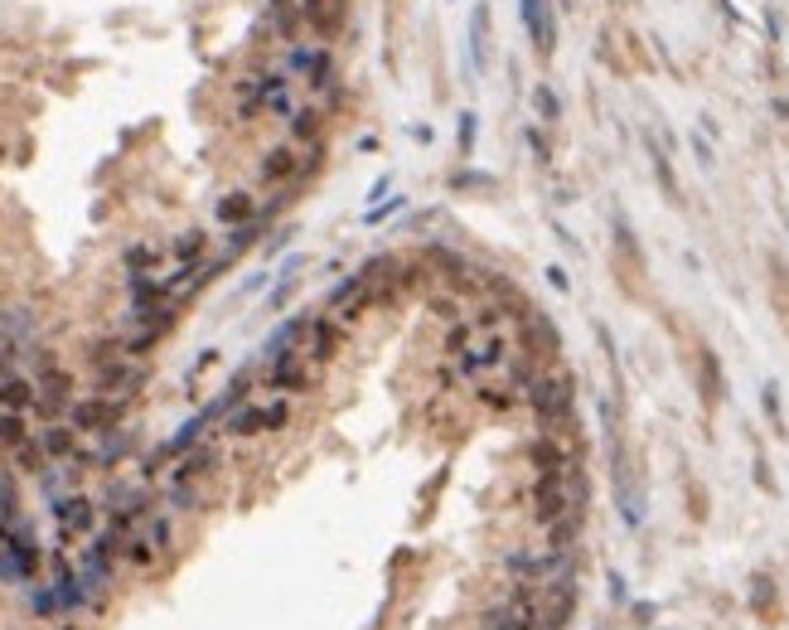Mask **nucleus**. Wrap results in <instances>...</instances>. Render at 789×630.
<instances>
[{
  "label": "nucleus",
  "instance_id": "1",
  "mask_svg": "<svg viewBox=\"0 0 789 630\" xmlns=\"http://www.w3.org/2000/svg\"><path fill=\"white\" fill-rule=\"evenodd\" d=\"M295 111V78H286L281 68H262L237 82V117L257 121V117H281L286 121Z\"/></svg>",
  "mask_w": 789,
  "mask_h": 630
},
{
  "label": "nucleus",
  "instance_id": "2",
  "mask_svg": "<svg viewBox=\"0 0 789 630\" xmlns=\"http://www.w3.org/2000/svg\"><path fill=\"white\" fill-rule=\"evenodd\" d=\"M524 398H528V408L538 412L543 431H557V437H562V431L572 427V398H576L572 373H533Z\"/></svg>",
  "mask_w": 789,
  "mask_h": 630
},
{
  "label": "nucleus",
  "instance_id": "3",
  "mask_svg": "<svg viewBox=\"0 0 789 630\" xmlns=\"http://www.w3.org/2000/svg\"><path fill=\"white\" fill-rule=\"evenodd\" d=\"M262 378H266V388H272V393L291 398V393H305V388H315L320 378H325V369H320V363H310L301 349H281V354L262 359Z\"/></svg>",
  "mask_w": 789,
  "mask_h": 630
},
{
  "label": "nucleus",
  "instance_id": "4",
  "mask_svg": "<svg viewBox=\"0 0 789 630\" xmlns=\"http://www.w3.org/2000/svg\"><path fill=\"white\" fill-rule=\"evenodd\" d=\"M504 359H509V334H504V330H480V334H470V344H465V349H456L450 373H456V378H489L495 369H504Z\"/></svg>",
  "mask_w": 789,
  "mask_h": 630
},
{
  "label": "nucleus",
  "instance_id": "5",
  "mask_svg": "<svg viewBox=\"0 0 789 630\" xmlns=\"http://www.w3.org/2000/svg\"><path fill=\"white\" fill-rule=\"evenodd\" d=\"M291 422V398H266V402H237V408L223 417V431L228 437H257V431H281Z\"/></svg>",
  "mask_w": 789,
  "mask_h": 630
},
{
  "label": "nucleus",
  "instance_id": "6",
  "mask_svg": "<svg viewBox=\"0 0 789 630\" xmlns=\"http://www.w3.org/2000/svg\"><path fill=\"white\" fill-rule=\"evenodd\" d=\"M538 615H543V592L533 582H518V592L504 601V606L489 611L485 630H533V625H538Z\"/></svg>",
  "mask_w": 789,
  "mask_h": 630
},
{
  "label": "nucleus",
  "instance_id": "7",
  "mask_svg": "<svg viewBox=\"0 0 789 630\" xmlns=\"http://www.w3.org/2000/svg\"><path fill=\"white\" fill-rule=\"evenodd\" d=\"M140 383H146V369H140V359H131V354L111 359V363H97V393L121 402V408L136 398Z\"/></svg>",
  "mask_w": 789,
  "mask_h": 630
},
{
  "label": "nucleus",
  "instance_id": "8",
  "mask_svg": "<svg viewBox=\"0 0 789 630\" xmlns=\"http://www.w3.org/2000/svg\"><path fill=\"white\" fill-rule=\"evenodd\" d=\"M53 524H59V538H92L97 534V499L88 495H53Z\"/></svg>",
  "mask_w": 789,
  "mask_h": 630
},
{
  "label": "nucleus",
  "instance_id": "9",
  "mask_svg": "<svg viewBox=\"0 0 789 630\" xmlns=\"http://www.w3.org/2000/svg\"><path fill=\"white\" fill-rule=\"evenodd\" d=\"M68 422H73V431H92V437H102V431H111L121 422V402L92 393V398H82V402L68 408Z\"/></svg>",
  "mask_w": 789,
  "mask_h": 630
},
{
  "label": "nucleus",
  "instance_id": "10",
  "mask_svg": "<svg viewBox=\"0 0 789 630\" xmlns=\"http://www.w3.org/2000/svg\"><path fill=\"white\" fill-rule=\"evenodd\" d=\"M310 5L315 0H266V24L286 39H305L310 34Z\"/></svg>",
  "mask_w": 789,
  "mask_h": 630
},
{
  "label": "nucleus",
  "instance_id": "11",
  "mask_svg": "<svg viewBox=\"0 0 789 630\" xmlns=\"http://www.w3.org/2000/svg\"><path fill=\"white\" fill-rule=\"evenodd\" d=\"M334 344H340V325H334V315L325 311V315H310V325H305V334H301V344H295V349H301L310 363L325 369V363L334 359Z\"/></svg>",
  "mask_w": 789,
  "mask_h": 630
},
{
  "label": "nucleus",
  "instance_id": "12",
  "mask_svg": "<svg viewBox=\"0 0 789 630\" xmlns=\"http://www.w3.org/2000/svg\"><path fill=\"white\" fill-rule=\"evenodd\" d=\"M34 402L44 412H68L73 408V378H68L59 363H44V373L34 378Z\"/></svg>",
  "mask_w": 789,
  "mask_h": 630
},
{
  "label": "nucleus",
  "instance_id": "13",
  "mask_svg": "<svg viewBox=\"0 0 789 630\" xmlns=\"http://www.w3.org/2000/svg\"><path fill=\"white\" fill-rule=\"evenodd\" d=\"M518 15H524L528 34H533V49H538L543 59H553V49H557V24H553V15H547V0H518Z\"/></svg>",
  "mask_w": 789,
  "mask_h": 630
},
{
  "label": "nucleus",
  "instance_id": "14",
  "mask_svg": "<svg viewBox=\"0 0 789 630\" xmlns=\"http://www.w3.org/2000/svg\"><path fill=\"white\" fill-rule=\"evenodd\" d=\"M295 170H301V146H272L257 165V185H286V179H295Z\"/></svg>",
  "mask_w": 789,
  "mask_h": 630
},
{
  "label": "nucleus",
  "instance_id": "15",
  "mask_svg": "<svg viewBox=\"0 0 789 630\" xmlns=\"http://www.w3.org/2000/svg\"><path fill=\"white\" fill-rule=\"evenodd\" d=\"M325 53H330V44H315V39H291L286 53H281V73L305 82V78L320 68V59H325Z\"/></svg>",
  "mask_w": 789,
  "mask_h": 630
},
{
  "label": "nucleus",
  "instance_id": "16",
  "mask_svg": "<svg viewBox=\"0 0 789 630\" xmlns=\"http://www.w3.org/2000/svg\"><path fill=\"white\" fill-rule=\"evenodd\" d=\"M344 20H349V0H315L310 5V34H320V39L340 34Z\"/></svg>",
  "mask_w": 789,
  "mask_h": 630
},
{
  "label": "nucleus",
  "instance_id": "17",
  "mask_svg": "<svg viewBox=\"0 0 789 630\" xmlns=\"http://www.w3.org/2000/svg\"><path fill=\"white\" fill-rule=\"evenodd\" d=\"M214 214H218V223H228V228H237V223L257 218V194H247V189H233V194H223Z\"/></svg>",
  "mask_w": 789,
  "mask_h": 630
},
{
  "label": "nucleus",
  "instance_id": "18",
  "mask_svg": "<svg viewBox=\"0 0 789 630\" xmlns=\"http://www.w3.org/2000/svg\"><path fill=\"white\" fill-rule=\"evenodd\" d=\"M286 126H291V136H295V146H315L320 141V107H295L291 117H286Z\"/></svg>",
  "mask_w": 789,
  "mask_h": 630
},
{
  "label": "nucleus",
  "instance_id": "19",
  "mask_svg": "<svg viewBox=\"0 0 789 630\" xmlns=\"http://www.w3.org/2000/svg\"><path fill=\"white\" fill-rule=\"evenodd\" d=\"M204 247H208V233L204 228H185L165 252H170V262H199Z\"/></svg>",
  "mask_w": 789,
  "mask_h": 630
},
{
  "label": "nucleus",
  "instance_id": "20",
  "mask_svg": "<svg viewBox=\"0 0 789 630\" xmlns=\"http://www.w3.org/2000/svg\"><path fill=\"white\" fill-rule=\"evenodd\" d=\"M305 82H310V92H315V97H330V92H334V82H340V68H334V49L325 53V59H320V68H315V73H310Z\"/></svg>",
  "mask_w": 789,
  "mask_h": 630
},
{
  "label": "nucleus",
  "instance_id": "21",
  "mask_svg": "<svg viewBox=\"0 0 789 630\" xmlns=\"http://www.w3.org/2000/svg\"><path fill=\"white\" fill-rule=\"evenodd\" d=\"M485 24H489V10L475 5V15H470V63L475 68H485Z\"/></svg>",
  "mask_w": 789,
  "mask_h": 630
},
{
  "label": "nucleus",
  "instance_id": "22",
  "mask_svg": "<svg viewBox=\"0 0 789 630\" xmlns=\"http://www.w3.org/2000/svg\"><path fill=\"white\" fill-rule=\"evenodd\" d=\"M533 107H538L543 121H557V117H562V102H557V92L547 88V82H538V88H533Z\"/></svg>",
  "mask_w": 789,
  "mask_h": 630
},
{
  "label": "nucleus",
  "instance_id": "23",
  "mask_svg": "<svg viewBox=\"0 0 789 630\" xmlns=\"http://www.w3.org/2000/svg\"><path fill=\"white\" fill-rule=\"evenodd\" d=\"M475 150V111H465L460 117V156H470Z\"/></svg>",
  "mask_w": 789,
  "mask_h": 630
},
{
  "label": "nucleus",
  "instance_id": "24",
  "mask_svg": "<svg viewBox=\"0 0 789 630\" xmlns=\"http://www.w3.org/2000/svg\"><path fill=\"white\" fill-rule=\"evenodd\" d=\"M528 146H533V156H538L543 165H547V160H553V146H547V136L538 131V126H528Z\"/></svg>",
  "mask_w": 789,
  "mask_h": 630
},
{
  "label": "nucleus",
  "instance_id": "25",
  "mask_svg": "<svg viewBox=\"0 0 789 630\" xmlns=\"http://www.w3.org/2000/svg\"><path fill=\"white\" fill-rule=\"evenodd\" d=\"M547 282H553L557 291H567V272H562V267H547Z\"/></svg>",
  "mask_w": 789,
  "mask_h": 630
},
{
  "label": "nucleus",
  "instance_id": "26",
  "mask_svg": "<svg viewBox=\"0 0 789 630\" xmlns=\"http://www.w3.org/2000/svg\"><path fill=\"white\" fill-rule=\"evenodd\" d=\"M388 189H392V179H378V185L369 189V199H388Z\"/></svg>",
  "mask_w": 789,
  "mask_h": 630
},
{
  "label": "nucleus",
  "instance_id": "27",
  "mask_svg": "<svg viewBox=\"0 0 789 630\" xmlns=\"http://www.w3.org/2000/svg\"><path fill=\"white\" fill-rule=\"evenodd\" d=\"M693 150H698V160H702V165H712V150H707V141H698V136H693Z\"/></svg>",
  "mask_w": 789,
  "mask_h": 630
},
{
  "label": "nucleus",
  "instance_id": "28",
  "mask_svg": "<svg viewBox=\"0 0 789 630\" xmlns=\"http://www.w3.org/2000/svg\"><path fill=\"white\" fill-rule=\"evenodd\" d=\"M775 111H780V117L789 121V102H784V97H780V102H775Z\"/></svg>",
  "mask_w": 789,
  "mask_h": 630
}]
</instances>
